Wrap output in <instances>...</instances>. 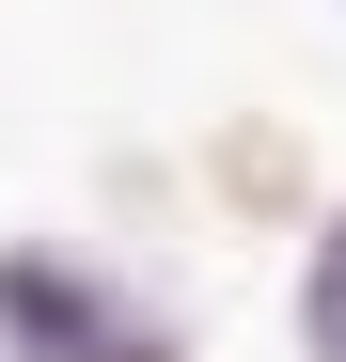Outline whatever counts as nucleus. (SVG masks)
I'll return each instance as SVG.
<instances>
[{
  "instance_id": "3",
  "label": "nucleus",
  "mask_w": 346,
  "mask_h": 362,
  "mask_svg": "<svg viewBox=\"0 0 346 362\" xmlns=\"http://www.w3.org/2000/svg\"><path fill=\"white\" fill-rule=\"evenodd\" d=\"M299 346H315V362H346V221L299 252Z\"/></svg>"
},
{
  "instance_id": "2",
  "label": "nucleus",
  "mask_w": 346,
  "mask_h": 362,
  "mask_svg": "<svg viewBox=\"0 0 346 362\" xmlns=\"http://www.w3.org/2000/svg\"><path fill=\"white\" fill-rule=\"evenodd\" d=\"M220 205L283 221V205H299V142H283V127H220Z\"/></svg>"
},
{
  "instance_id": "1",
  "label": "nucleus",
  "mask_w": 346,
  "mask_h": 362,
  "mask_svg": "<svg viewBox=\"0 0 346 362\" xmlns=\"http://www.w3.org/2000/svg\"><path fill=\"white\" fill-rule=\"evenodd\" d=\"M0 346L16 362H110L126 331H110V299L79 252H0Z\"/></svg>"
},
{
  "instance_id": "4",
  "label": "nucleus",
  "mask_w": 346,
  "mask_h": 362,
  "mask_svg": "<svg viewBox=\"0 0 346 362\" xmlns=\"http://www.w3.org/2000/svg\"><path fill=\"white\" fill-rule=\"evenodd\" d=\"M110 362H173V346H142V331H126V346H110Z\"/></svg>"
}]
</instances>
